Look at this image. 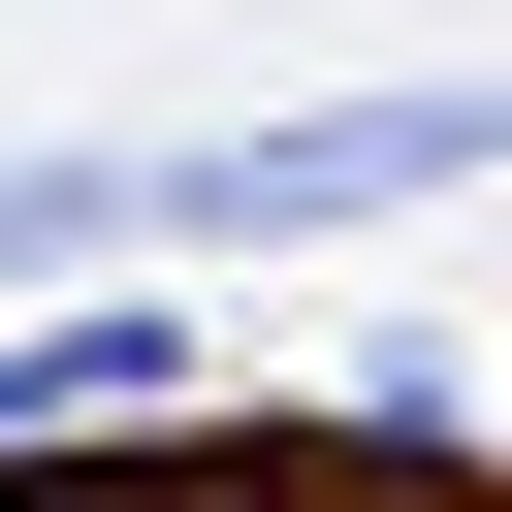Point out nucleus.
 <instances>
[{"instance_id": "nucleus-1", "label": "nucleus", "mask_w": 512, "mask_h": 512, "mask_svg": "<svg viewBox=\"0 0 512 512\" xmlns=\"http://www.w3.org/2000/svg\"><path fill=\"white\" fill-rule=\"evenodd\" d=\"M192 352L128 320V288H64V320H0V448H64V416H160Z\"/></svg>"}, {"instance_id": "nucleus-2", "label": "nucleus", "mask_w": 512, "mask_h": 512, "mask_svg": "<svg viewBox=\"0 0 512 512\" xmlns=\"http://www.w3.org/2000/svg\"><path fill=\"white\" fill-rule=\"evenodd\" d=\"M160 224V160H0V256H128Z\"/></svg>"}, {"instance_id": "nucleus-3", "label": "nucleus", "mask_w": 512, "mask_h": 512, "mask_svg": "<svg viewBox=\"0 0 512 512\" xmlns=\"http://www.w3.org/2000/svg\"><path fill=\"white\" fill-rule=\"evenodd\" d=\"M32 512H64V480H32Z\"/></svg>"}]
</instances>
